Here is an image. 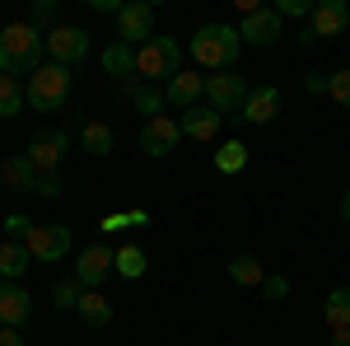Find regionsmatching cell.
Instances as JSON below:
<instances>
[{
    "label": "cell",
    "instance_id": "2",
    "mask_svg": "<svg viewBox=\"0 0 350 346\" xmlns=\"http://www.w3.org/2000/svg\"><path fill=\"white\" fill-rule=\"evenodd\" d=\"M239 52H243V38L239 28L229 24H206L196 38H191V56L201 71H239Z\"/></svg>",
    "mask_w": 350,
    "mask_h": 346
},
{
    "label": "cell",
    "instance_id": "9",
    "mask_svg": "<svg viewBox=\"0 0 350 346\" xmlns=\"http://www.w3.org/2000/svg\"><path fill=\"white\" fill-rule=\"evenodd\" d=\"M47 56H52V66H75V61H84L89 56V33L84 28H70V24H56L52 33H47Z\"/></svg>",
    "mask_w": 350,
    "mask_h": 346
},
{
    "label": "cell",
    "instance_id": "30",
    "mask_svg": "<svg viewBox=\"0 0 350 346\" xmlns=\"http://www.w3.org/2000/svg\"><path fill=\"white\" fill-rule=\"evenodd\" d=\"M327 94H332L341 108H350V71H336V75H332V84H327Z\"/></svg>",
    "mask_w": 350,
    "mask_h": 346
},
{
    "label": "cell",
    "instance_id": "25",
    "mask_svg": "<svg viewBox=\"0 0 350 346\" xmlns=\"http://www.w3.org/2000/svg\"><path fill=\"white\" fill-rule=\"evenodd\" d=\"M215 169L219 173H243V169H247V145H243V140H224L215 150Z\"/></svg>",
    "mask_w": 350,
    "mask_h": 346
},
{
    "label": "cell",
    "instance_id": "24",
    "mask_svg": "<svg viewBox=\"0 0 350 346\" xmlns=\"http://www.w3.org/2000/svg\"><path fill=\"white\" fill-rule=\"evenodd\" d=\"M24 89H19V80H14V75H0V117H10V122H14V117H19V112H24Z\"/></svg>",
    "mask_w": 350,
    "mask_h": 346
},
{
    "label": "cell",
    "instance_id": "13",
    "mask_svg": "<svg viewBox=\"0 0 350 346\" xmlns=\"http://www.w3.org/2000/svg\"><path fill=\"white\" fill-rule=\"evenodd\" d=\"M33 314V295L19 281H0V328H24Z\"/></svg>",
    "mask_w": 350,
    "mask_h": 346
},
{
    "label": "cell",
    "instance_id": "21",
    "mask_svg": "<svg viewBox=\"0 0 350 346\" xmlns=\"http://www.w3.org/2000/svg\"><path fill=\"white\" fill-rule=\"evenodd\" d=\"M323 319L332 332H350V291L346 286H336V291L323 299Z\"/></svg>",
    "mask_w": 350,
    "mask_h": 346
},
{
    "label": "cell",
    "instance_id": "23",
    "mask_svg": "<svg viewBox=\"0 0 350 346\" xmlns=\"http://www.w3.org/2000/svg\"><path fill=\"white\" fill-rule=\"evenodd\" d=\"M229 281H234V286H262V281H267V271H262V262H257V258L239 253V258L229 262Z\"/></svg>",
    "mask_w": 350,
    "mask_h": 346
},
{
    "label": "cell",
    "instance_id": "39",
    "mask_svg": "<svg viewBox=\"0 0 350 346\" xmlns=\"http://www.w3.org/2000/svg\"><path fill=\"white\" fill-rule=\"evenodd\" d=\"M332 346H350V332H336V337H332Z\"/></svg>",
    "mask_w": 350,
    "mask_h": 346
},
{
    "label": "cell",
    "instance_id": "10",
    "mask_svg": "<svg viewBox=\"0 0 350 346\" xmlns=\"http://www.w3.org/2000/svg\"><path fill=\"white\" fill-rule=\"evenodd\" d=\"M112 262H117V253H112V248H103V243H89V248H80V258H75V281H80L84 291H98L112 271H117Z\"/></svg>",
    "mask_w": 350,
    "mask_h": 346
},
{
    "label": "cell",
    "instance_id": "3",
    "mask_svg": "<svg viewBox=\"0 0 350 346\" xmlns=\"http://www.w3.org/2000/svg\"><path fill=\"white\" fill-rule=\"evenodd\" d=\"M183 71V47L173 42V38H150V42H140L135 47V75L145 84H168L173 75Z\"/></svg>",
    "mask_w": 350,
    "mask_h": 346
},
{
    "label": "cell",
    "instance_id": "4",
    "mask_svg": "<svg viewBox=\"0 0 350 346\" xmlns=\"http://www.w3.org/2000/svg\"><path fill=\"white\" fill-rule=\"evenodd\" d=\"M66 94H70V71L66 66H42L24 84L28 108H38V112H56V108L66 103Z\"/></svg>",
    "mask_w": 350,
    "mask_h": 346
},
{
    "label": "cell",
    "instance_id": "6",
    "mask_svg": "<svg viewBox=\"0 0 350 346\" xmlns=\"http://www.w3.org/2000/svg\"><path fill=\"white\" fill-rule=\"evenodd\" d=\"M150 38H154V5H145V0L122 5V10H117V42L140 47V42H150Z\"/></svg>",
    "mask_w": 350,
    "mask_h": 346
},
{
    "label": "cell",
    "instance_id": "1",
    "mask_svg": "<svg viewBox=\"0 0 350 346\" xmlns=\"http://www.w3.org/2000/svg\"><path fill=\"white\" fill-rule=\"evenodd\" d=\"M47 56V33L33 24H10L0 28V75H33L42 71Z\"/></svg>",
    "mask_w": 350,
    "mask_h": 346
},
{
    "label": "cell",
    "instance_id": "19",
    "mask_svg": "<svg viewBox=\"0 0 350 346\" xmlns=\"http://www.w3.org/2000/svg\"><path fill=\"white\" fill-rule=\"evenodd\" d=\"M75 314H80L89 328H108V323H112V299H108V295H98V291H84L80 304H75Z\"/></svg>",
    "mask_w": 350,
    "mask_h": 346
},
{
    "label": "cell",
    "instance_id": "32",
    "mask_svg": "<svg viewBox=\"0 0 350 346\" xmlns=\"http://www.w3.org/2000/svg\"><path fill=\"white\" fill-rule=\"evenodd\" d=\"M28 24H33V28H47V24H52L56 28V0H42V5L33 10V19H28Z\"/></svg>",
    "mask_w": 350,
    "mask_h": 346
},
{
    "label": "cell",
    "instance_id": "8",
    "mask_svg": "<svg viewBox=\"0 0 350 346\" xmlns=\"http://www.w3.org/2000/svg\"><path fill=\"white\" fill-rule=\"evenodd\" d=\"M24 248L33 253V262H61L70 253V230L66 225H33Z\"/></svg>",
    "mask_w": 350,
    "mask_h": 346
},
{
    "label": "cell",
    "instance_id": "36",
    "mask_svg": "<svg viewBox=\"0 0 350 346\" xmlns=\"http://www.w3.org/2000/svg\"><path fill=\"white\" fill-rule=\"evenodd\" d=\"M327 84H332V75H304V89L308 94H327Z\"/></svg>",
    "mask_w": 350,
    "mask_h": 346
},
{
    "label": "cell",
    "instance_id": "11",
    "mask_svg": "<svg viewBox=\"0 0 350 346\" xmlns=\"http://www.w3.org/2000/svg\"><path fill=\"white\" fill-rule=\"evenodd\" d=\"M178 140H183V127L173 122V117H145V127H140V150L150 155V160H163V155H173L178 150Z\"/></svg>",
    "mask_w": 350,
    "mask_h": 346
},
{
    "label": "cell",
    "instance_id": "5",
    "mask_svg": "<svg viewBox=\"0 0 350 346\" xmlns=\"http://www.w3.org/2000/svg\"><path fill=\"white\" fill-rule=\"evenodd\" d=\"M247 80H243L239 71H219V75H206V108H215L219 117H229V112H243L247 103Z\"/></svg>",
    "mask_w": 350,
    "mask_h": 346
},
{
    "label": "cell",
    "instance_id": "12",
    "mask_svg": "<svg viewBox=\"0 0 350 346\" xmlns=\"http://www.w3.org/2000/svg\"><path fill=\"white\" fill-rule=\"evenodd\" d=\"M66 145H70V136H66V132H42L33 145H28V164L38 169V178L61 169V160H66Z\"/></svg>",
    "mask_w": 350,
    "mask_h": 346
},
{
    "label": "cell",
    "instance_id": "29",
    "mask_svg": "<svg viewBox=\"0 0 350 346\" xmlns=\"http://www.w3.org/2000/svg\"><path fill=\"white\" fill-rule=\"evenodd\" d=\"M150 215L145 211H131V215H103V225L98 230H135V225H145Z\"/></svg>",
    "mask_w": 350,
    "mask_h": 346
},
{
    "label": "cell",
    "instance_id": "22",
    "mask_svg": "<svg viewBox=\"0 0 350 346\" xmlns=\"http://www.w3.org/2000/svg\"><path fill=\"white\" fill-rule=\"evenodd\" d=\"M103 71H108V75H117V84L131 80V75H135V47H126V42L103 47Z\"/></svg>",
    "mask_w": 350,
    "mask_h": 346
},
{
    "label": "cell",
    "instance_id": "7",
    "mask_svg": "<svg viewBox=\"0 0 350 346\" xmlns=\"http://www.w3.org/2000/svg\"><path fill=\"white\" fill-rule=\"evenodd\" d=\"M341 33H350V5L346 0H323V5H313V19H308L304 42L313 47L318 38H341Z\"/></svg>",
    "mask_w": 350,
    "mask_h": 346
},
{
    "label": "cell",
    "instance_id": "18",
    "mask_svg": "<svg viewBox=\"0 0 350 346\" xmlns=\"http://www.w3.org/2000/svg\"><path fill=\"white\" fill-rule=\"evenodd\" d=\"M0 183L10 187V192H33L38 187V169L28 164V155H10V160L0 164Z\"/></svg>",
    "mask_w": 350,
    "mask_h": 346
},
{
    "label": "cell",
    "instance_id": "20",
    "mask_svg": "<svg viewBox=\"0 0 350 346\" xmlns=\"http://www.w3.org/2000/svg\"><path fill=\"white\" fill-rule=\"evenodd\" d=\"M28 267H33V253H28L24 243H14V239L0 243V276H5V281H19Z\"/></svg>",
    "mask_w": 350,
    "mask_h": 346
},
{
    "label": "cell",
    "instance_id": "15",
    "mask_svg": "<svg viewBox=\"0 0 350 346\" xmlns=\"http://www.w3.org/2000/svg\"><path fill=\"white\" fill-rule=\"evenodd\" d=\"M163 99L178 103V108H196L206 99V75H201V71H178L173 80L163 84Z\"/></svg>",
    "mask_w": 350,
    "mask_h": 346
},
{
    "label": "cell",
    "instance_id": "35",
    "mask_svg": "<svg viewBox=\"0 0 350 346\" xmlns=\"http://www.w3.org/2000/svg\"><path fill=\"white\" fill-rule=\"evenodd\" d=\"M275 14L285 19V14H313V10H308L304 0H280V5H275Z\"/></svg>",
    "mask_w": 350,
    "mask_h": 346
},
{
    "label": "cell",
    "instance_id": "38",
    "mask_svg": "<svg viewBox=\"0 0 350 346\" xmlns=\"http://www.w3.org/2000/svg\"><path fill=\"white\" fill-rule=\"evenodd\" d=\"M341 220H346V225H350V192H346V197H341Z\"/></svg>",
    "mask_w": 350,
    "mask_h": 346
},
{
    "label": "cell",
    "instance_id": "34",
    "mask_svg": "<svg viewBox=\"0 0 350 346\" xmlns=\"http://www.w3.org/2000/svg\"><path fill=\"white\" fill-rule=\"evenodd\" d=\"M262 295H267V299H285V295H290V281H285V276H267V281H262Z\"/></svg>",
    "mask_w": 350,
    "mask_h": 346
},
{
    "label": "cell",
    "instance_id": "17",
    "mask_svg": "<svg viewBox=\"0 0 350 346\" xmlns=\"http://www.w3.org/2000/svg\"><path fill=\"white\" fill-rule=\"evenodd\" d=\"M219 122H224V117H219L215 108H187V112H183V117H178V127H183V136H191V140H215V132H219Z\"/></svg>",
    "mask_w": 350,
    "mask_h": 346
},
{
    "label": "cell",
    "instance_id": "26",
    "mask_svg": "<svg viewBox=\"0 0 350 346\" xmlns=\"http://www.w3.org/2000/svg\"><path fill=\"white\" fill-rule=\"evenodd\" d=\"M117 276H126V281H140V276H145V253H140V248H131V243H126V248H117Z\"/></svg>",
    "mask_w": 350,
    "mask_h": 346
},
{
    "label": "cell",
    "instance_id": "37",
    "mask_svg": "<svg viewBox=\"0 0 350 346\" xmlns=\"http://www.w3.org/2000/svg\"><path fill=\"white\" fill-rule=\"evenodd\" d=\"M0 346H24V337H19V328H0Z\"/></svg>",
    "mask_w": 350,
    "mask_h": 346
},
{
    "label": "cell",
    "instance_id": "31",
    "mask_svg": "<svg viewBox=\"0 0 350 346\" xmlns=\"http://www.w3.org/2000/svg\"><path fill=\"white\" fill-rule=\"evenodd\" d=\"M28 230H33V220H28V215H5V234H10L14 243H24Z\"/></svg>",
    "mask_w": 350,
    "mask_h": 346
},
{
    "label": "cell",
    "instance_id": "28",
    "mask_svg": "<svg viewBox=\"0 0 350 346\" xmlns=\"http://www.w3.org/2000/svg\"><path fill=\"white\" fill-rule=\"evenodd\" d=\"M80 295H84V286L75 281V276H66V281H56V286H52V304H56V309H75Z\"/></svg>",
    "mask_w": 350,
    "mask_h": 346
},
{
    "label": "cell",
    "instance_id": "16",
    "mask_svg": "<svg viewBox=\"0 0 350 346\" xmlns=\"http://www.w3.org/2000/svg\"><path fill=\"white\" fill-rule=\"evenodd\" d=\"M275 112H280V89H275V84H262V89L247 94V103H243L239 117H243V122H252V127H267Z\"/></svg>",
    "mask_w": 350,
    "mask_h": 346
},
{
    "label": "cell",
    "instance_id": "33",
    "mask_svg": "<svg viewBox=\"0 0 350 346\" xmlns=\"http://www.w3.org/2000/svg\"><path fill=\"white\" fill-rule=\"evenodd\" d=\"M61 173H42V178H38V187H33V192H38V197H47V201H52V197H61Z\"/></svg>",
    "mask_w": 350,
    "mask_h": 346
},
{
    "label": "cell",
    "instance_id": "14",
    "mask_svg": "<svg viewBox=\"0 0 350 346\" xmlns=\"http://www.w3.org/2000/svg\"><path fill=\"white\" fill-rule=\"evenodd\" d=\"M280 28H285V19H280L275 10H252V14H243L239 38H243V42H252V47H267V42L280 38Z\"/></svg>",
    "mask_w": 350,
    "mask_h": 346
},
{
    "label": "cell",
    "instance_id": "27",
    "mask_svg": "<svg viewBox=\"0 0 350 346\" xmlns=\"http://www.w3.org/2000/svg\"><path fill=\"white\" fill-rule=\"evenodd\" d=\"M80 140H84V150H89V155H112V132L103 127V122H84Z\"/></svg>",
    "mask_w": 350,
    "mask_h": 346
}]
</instances>
